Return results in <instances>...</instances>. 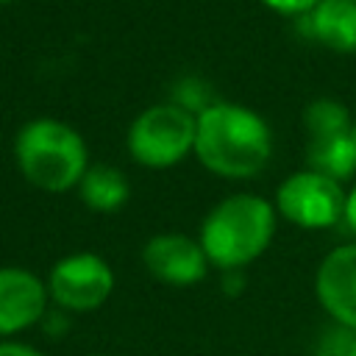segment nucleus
<instances>
[{
	"mask_svg": "<svg viewBox=\"0 0 356 356\" xmlns=\"http://www.w3.org/2000/svg\"><path fill=\"white\" fill-rule=\"evenodd\" d=\"M195 156L222 178H253L273 156L270 125L236 103H209L197 114Z\"/></svg>",
	"mask_w": 356,
	"mask_h": 356,
	"instance_id": "nucleus-1",
	"label": "nucleus"
},
{
	"mask_svg": "<svg viewBox=\"0 0 356 356\" xmlns=\"http://www.w3.org/2000/svg\"><path fill=\"white\" fill-rule=\"evenodd\" d=\"M275 234V206L259 195H231L220 200L200 225V245L209 264L239 270L259 259Z\"/></svg>",
	"mask_w": 356,
	"mask_h": 356,
	"instance_id": "nucleus-2",
	"label": "nucleus"
},
{
	"mask_svg": "<svg viewBox=\"0 0 356 356\" xmlns=\"http://www.w3.org/2000/svg\"><path fill=\"white\" fill-rule=\"evenodd\" d=\"M14 156L25 181L42 192H67L78 186L89 167L83 136L53 117L25 122L17 134Z\"/></svg>",
	"mask_w": 356,
	"mask_h": 356,
	"instance_id": "nucleus-3",
	"label": "nucleus"
},
{
	"mask_svg": "<svg viewBox=\"0 0 356 356\" xmlns=\"http://www.w3.org/2000/svg\"><path fill=\"white\" fill-rule=\"evenodd\" d=\"M197 114L178 103H156L136 114L128 128V153L136 164L150 170H164L195 150Z\"/></svg>",
	"mask_w": 356,
	"mask_h": 356,
	"instance_id": "nucleus-4",
	"label": "nucleus"
},
{
	"mask_svg": "<svg viewBox=\"0 0 356 356\" xmlns=\"http://www.w3.org/2000/svg\"><path fill=\"white\" fill-rule=\"evenodd\" d=\"M306 128V161L309 170L323 172L334 181H345L356 172V147H353V120L348 108L331 97L312 100L303 108Z\"/></svg>",
	"mask_w": 356,
	"mask_h": 356,
	"instance_id": "nucleus-5",
	"label": "nucleus"
},
{
	"mask_svg": "<svg viewBox=\"0 0 356 356\" xmlns=\"http://www.w3.org/2000/svg\"><path fill=\"white\" fill-rule=\"evenodd\" d=\"M345 197L339 181L314 170H300L281 181L275 211L300 228H328L345 220Z\"/></svg>",
	"mask_w": 356,
	"mask_h": 356,
	"instance_id": "nucleus-6",
	"label": "nucleus"
},
{
	"mask_svg": "<svg viewBox=\"0 0 356 356\" xmlns=\"http://www.w3.org/2000/svg\"><path fill=\"white\" fill-rule=\"evenodd\" d=\"M114 273L97 253L81 250L58 259L47 275V295L70 312H92L108 300Z\"/></svg>",
	"mask_w": 356,
	"mask_h": 356,
	"instance_id": "nucleus-7",
	"label": "nucleus"
},
{
	"mask_svg": "<svg viewBox=\"0 0 356 356\" xmlns=\"http://www.w3.org/2000/svg\"><path fill=\"white\" fill-rule=\"evenodd\" d=\"M145 270L170 286H192L206 278L209 259L200 239H189L184 234H156L142 248Z\"/></svg>",
	"mask_w": 356,
	"mask_h": 356,
	"instance_id": "nucleus-8",
	"label": "nucleus"
},
{
	"mask_svg": "<svg viewBox=\"0 0 356 356\" xmlns=\"http://www.w3.org/2000/svg\"><path fill=\"white\" fill-rule=\"evenodd\" d=\"M314 292L342 328L356 331V245H339L320 261Z\"/></svg>",
	"mask_w": 356,
	"mask_h": 356,
	"instance_id": "nucleus-9",
	"label": "nucleus"
},
{
	"mask_svg": "<svg viewBox=\"0 0 356 356\" xmlns=\"http://www.w3.org/2000/svg\"><path fill=\"white\" fill-rule=\"evenodd\" d=\"M47 298V284H42L31 270L0 267V337H11L39 323Z\"/></svg>",
	"mask_w": 356,
	"mask_h": 356,
	"instance_id": "nucleus-10",
	"label": "nucleus"
},
{
	"mask_svg": "<svg viewBox=\"0 0 356 356\" xmlns=\"http://www.w3.org/2000/svg\"><path fill=\"white\" fill-rule=\"evenodd\" d=\"M303 17L314 42L334 53H356V0H320Z\"/></svg>",
	"mask_w": 356,
	"mask_h": 356,
	"instance_id": "nucleus-11",
	"label": "nucleus"
},
{
	"mask_svg": "<svg viewBox=\"0 0 356 356\" xmlns=\"http://www.w3.org/2000/svg\"><path fill=\"white\" fill-rule=\"evenodd\" d=\"M78 195L92 211L111 214V211H117L120 206L128 203L131 186H128V178L117 167L92 164V167H86L83 178L78 181Z\"/></svg>",
	"mask_w": 356,
	"mask_h": 356,
	"instance_id": "nucleus-12",
	"label": "nucleus"
},
{
	"mask_svg": "<svg viewBox=\"0 0 356 356\" xmlns=\"http://www.w3.org/2000/svg\"><path fill=\"white\" fill-rule=\"evenodd\" d=\"M350 339L348 334H328L323 342H320V356H348V348H350Z\"/></svg>",
	"mask_w": 356,
	"mask_h": 356,
	"instance_id": "nucleus-13",
	"label": "nucleus"
},
{
	"mask_svg": "<svg viewBox=\"0 0 356 356\" xmlns=\"http://www.w3.org/2000/svg\"><path fill=\"white\" fill-rule=\"evenodd\" d=\"M261 3L281 14H309L320 0H261Z\"/></svg>",
	"mask_w": 356,
	"mask_h": 356,
	"instance_id": "nucleus-14",
	"label": "nucleus"
},
{
	"mask_svg": "<svg viewBox=\"0 0 356 356\" xmlns=\"http://www.w3.org/2000/svg\"><path fill=\"white\" fill-rule=\"evenodd\" d=\"M0 356H44L28 345H19V342H0Z\"/></svg>",
	"mask_w": 356,
	"mask_h": 356,
	"instance_id": "nucleus-15",
	"label": "nucleus"
},
{
	"mask_svg": "<svg viewBox=\"0 0 356 356\" xmlns=\"http://www.w3.org/2000/svg\"><path fill=\"white\" fill-rule=\"evenodd\" d=\"M345 222H348V228L356 234V186L348 192V197H345Z\"/></svg>",
	"mask_w": 356,
	"mask_h": 356,
	"instance_id": "nucleus-16",
	"label": "nucleus"
},
{
	"mask_svg": "<svg viewBox=\"0 0 356 356\" xmlns=\"http://www.w3.org/2000/svg\"><path fill=\"white\" fill-rule=\"evenodd\" d=\"M348 356H356V337L350 339V348H348Z\"/></svg>",
	"mask_w": 356,
	"mask_h": 356,
	"instance_id": "nucleus-17",
	"label": "nucleus"
},
{
	"mask_svg": "<svg viewBox=\"0 0 356 356\" xmlns=\"http://www.w3.org/2000/svg\"><path fill=\"white\" fill-rule=\"evenodd\" d=\"M353 147H356V122H353Z\"/></svg>",
	"mask_w": 356,
	"mask_h": 356,
	"instance_id": "nucleus-18",
	"label": "nucleus"
},
{
	"mask_svg": "<svg viewBox=\"0 0 356 356\" xmlns=\"http://www.w3.org/2000/svg\"><path fill=\"white\" fill-rule=\"evenodd\" d=\"M0 3H8V0H0Z\"/></svg>",
	"mask_w": 356,
	"mask_h": 356,
	"instance_id": "nucleus-19",
	"label": "nucleus"
}]
</instances>
